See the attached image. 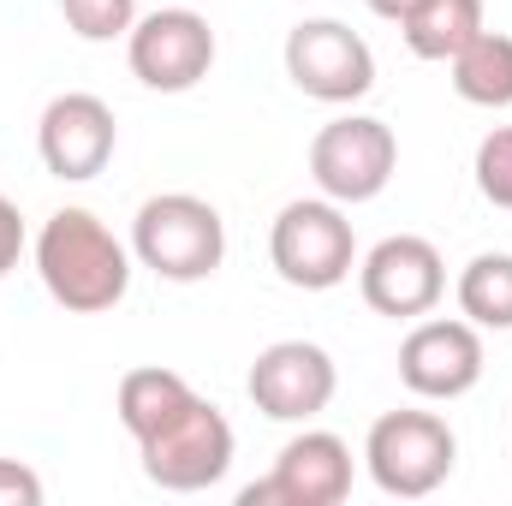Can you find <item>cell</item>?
Returning a JSON list of instances; mask_svg holds the SVG:
<instances>
[{
  "mask_svg": "<svg viewBox=\"0 0 512 506\" xmlns=\"http://www.w3.org/2000/svg\"><path fill=\"white\" fill-rule=\"evenodd\" d=\"M131 245L90 209H54L36 233V274L48 298L72 316H102L131 292Z\"/></svg>",
  "mask_w": 512,
  "mask_h": 506,
  "instance_id": "6da1fadb",
  "label": "cell"
},
{
  "mask_svg": "<svg viewBox=\"0 0 512 506\" xmlns=\"http://www.w3.org/2000/svg\"><path fill=\"white\" fill-rule=\"evenodd\" d=\"M131 256L173 286H197L227 262V221L191 191H161L131 221Z\"/></svg>",
  "mask_w": 512,
  "mask_h": 506,
  "instance_id": "7a4b0ae2",
  "label": "cell"
},
{
  "mask_svg": "<svg viewBox=\"0 0 512 506\" xmlns=\"http://www.w3.org/2000/svg\"><path fill=\"white\" fill-rule=\"evenodd\" d=\"M233 423L221 417V405H209L203 393H191L173 417H161L149 435H137V459L143 477L167 495H203L233 471Z\"/></svg>",
  "mask_w": 512,
  "mask_h": 506,
  "instance_id": "3957f363",
  "label": "cell"
},
{
  "mask_svg": "<svg viewBox=\"0 0 512 506\" xmlns=\"http://www.w3.org/2000/svg\"><path fill=\"white\" fill-rule=\"evenodd\" d=\"M268 262L298 292H334L358 268V233L346 221V203L334 197H298L268 227Z\"/></svg>",
  "mask_w": 512,
  "mask_h": 506,
  "instance_id": "277c9868",
  "label": "cell"
},
{
  "mask_svg": "<svg viewBox=\"0 0 512 506\" xmlns=\"http://www.w3.org/2000/svg\"><path fill=\"white\" fill-rule=\"evenodd\" d=\"M364 465L370 483L393 501H423L435 495L453 465H459V435L435 411H387L364 435Z\"/></svg>",
  "mask_w": 512,
  "mask_h": 506,
  "instance_id": "5b68a950",
  "label": "cell"
},
{
  "mask_svg": "<svg viewBox=\"0 0 512 506\" xmlns=\"http://www.w3.org/2000/svg\"><path fill=\"white\" fill-rule=\"evenodd\" d=\"M393 167H399V137L387 120H370V114H340L310 143V179L322 185V197H334L346 209L376 203Z\"/></svg>",
  "mask_w": 512,
  "mask_h": 506,
  "instance_id": "8992f818",
  "label": "cell"
},
{
  "mask_svg": "<svg viewBox=\"0 0 512 506\" xmlns=\"http://www.w3.org/2000/svg\"><path fill=\"white\" fill-rule=\"evenodd\" d=\"M286 78L328 108H346L376 90V54L370 42L340 18H304L286 30Z\"/></svg>",
  "mask_w": 512,
  "mask_h": 506,
  "instance_id": "52a82bcc",
  "label": "cell"
},
{
  "mask_svg": "<svg viewBox=\"0 0 512 506\" xmlns=\"http://www.w3.org/2000/svg\"><path fill=\"white\" fill-rule=\"evenodd\" d=\"M126 60L131 78L143 90H161V96H185L209 78L215 66V30L203 12L191 6H161V12H143L126 36Z\"/></svg>",
  "mask_w": 512,
  "mask_h": 506,
  "instance_id": "ba28073f",
  "label": "cell"
},
{
  "mask_svg": "<svg viewBox=\"0 0 512 506\" xmlns=\"http://www.w3.org/2000/svg\"><path fill=\"white\" fill-rule=\"evenodd\" d=\"M352 495V447L334 429H304L274 453V471L239 489V506H340Z\"/></svg>",
  "mask_w": 512,
  "mask_h": 506,
  "instance_id": "9c48e42d",
  "label": "cell"
},
{
  "mask_svg": "<svg viewBox=\"0 0 512 506\" xmlns=\"http://www.w3.org/2000/svg\"><path fill=\"white\" fill-rule=\"evenodd\" d=\"M334 387H340V370L334 358L316 346V340H274L262 346L245 376V393L262 417L274 423H310L334 405Z\"/></svg>",
  "mask_w": 512,
  "mask_h": 506,
  "instance_id": "30bf717a",
  "label": "cell"
},
{
  "mask_svg": "<svg viewBox=\"0 0 512 506\" xmlns=\"http://www.w3.org/2000/svg\"><path fill=\"white\" fill-rule=\"evenodd\" d=\"M358 292L376 316H393V322H417L441 304L447 292V262L429 239L417 233H393L376 251L358 262Z\"/></svg>",
  "mask_w": 512,
  "mask_h": 506,
  "instance_id": "8fae6325",
  "label": "cell"
},
{
  "mask_svg": "<svg viewBox=\"0 0 512 506\" xmlns=\"http://www.w3.org/2000/svg\"><path fill=\"white\" fill-rule=\"evenodd\" d=\"M114 143H120V126H114V108L90 90H66L42 108L36 120V149H42V167L66 185H84L96 179L108 161H114Z\"/></svg>",
  "mask_w": 512,
  "mask_h": 506,
  "instance_id": "7c38bea8",
  "label": "cell"
},
{
  "mask_svg": "<svg viewBox=\"0 0 512 506\" xmlns=\"http://www.w3.org/2000/svg\"><path fill=\"white\" fill-rule=\"evenodd\" d=\"M399 381L417 399H465L483 381V328L465 316L417 322L399 346Z\"/></svg>",
  "mask_w": 512,
  "mask_h": 506,
  "instance_id": "4fadbf2b",
  "label": "cell"
},
{
  "mask_svg": "<svg viewBox=\"0 0 512 506\" xmlns=\"http://www.w3.org/2000/svg\"><path fill=\"white\" fill-rule=\"evenodd\" d=\"M477 30H489L483 24V0H417L405 18H399V36H405V48L417 54V60H453Z\"/></svg>",
  "mask_w": 512,
  "mask_h": 506,
  "instance_id": "5bb4252c",
  "label": "cell"
},
{
  "mask_svg": "<svg viewBox=\"0 0 512 506\" xmlns=\"http://www.w3.org/2000/svg\"><path fill=\"white\" fill-rule=\"evenodd\" d=\"M453 90L471 108H512V36L477 30L453 60Z\"/></svg>",
  "mask_w": 512,
  "mask_h": 506,
  "instance_id": "9a60e30c",
  "label": "cell"
},
{
  "mask_svg": "<svg viewBox=\"0 0 512 506\" xmlns=\"http://www.w3.org/2000/svg\"><path fill=\"white\" fill-rule=\"evenodd\" d=\"M453 292H459V316L471 328H495V334L512 328V256L507 251L471 256L459 268V286Z\"/></svg>",
  "mask_w": 512,
  "mask_h": 506,
  "instance_id": "2e32d148",
  "label": "cell"
},
{
  "mask_svg": "<svg viewBox=\"0 0 512 506\" xmlns=\"http://www.w3.org/2000/svg\"><path fill=\"white\" fill-rule=\"evenodd\" d=\"M191 399V381L173 376V370H161V364H143V370H126L120 376V423H126V435H149L161 417H173L179 405Z\"/></svg>",
  "mask_w": 512,
  "mask_h": 506,
  "instance_id": "e0dca14e",
  "label": "cell"
},
{
  "mask_svg": "<svg viewBox=\"0 0 512 506\" xmlns=\"http://www.w3.org/2000/svg\"><path fill=\"white\" fill-rule=\"evenodd\" d=\"M72 36L84 42H114V36H131L137 24V0H60Z\"/></svg>",
  "mask_w": 512,
  "mask_h": 506,
  "instance_id": "ac0fdd59",
  "label": "cell"
},
{
  "mask_svg": "<svg viewBox=\"0 0 512 506\" xmlns=\"http://www.w3.org/2000/svg\"><path fill=\"white\" fill-rule=\"evenodd\" d=\"M471 173H477V191H483V203L512 209V126H495L483 143H477V161H471Z\"/></svg>",
  "mask_w": 512,
  "mask_h": 506,
  "instance_id": "d6986e66",
  "label": "cell"
},
{
  "mask_svg": "<svg viewBox=\"0 0 512 506\" xmlns=\"http://www.w3.org/2000/svg\"><path fill=\"white\" fill-rule=\"evenodd\" d=\"M42 477L18 459H0V506H42Z\"/></svg>",
  "mask_w": 512,
  "mask_h": 506,
  "instance_id": "ffe728a7",
  "label": "cell"
},
{
  "mask_svg": "<svg viewBox=\"0 0 512 506\" xmlns=\"http://www.w3.org/2000/svg\"><path fill=\"white\" fill-rule=\"evenodd\" d=\"M18 256H24V215H18V203L0 191V280L18 268Z\"/></svg>",
  "mask_w": 512,
  "mask_h": 506,
  "instance_id": "44dd1931",
  "label": "cell"
},
{
  "mask_svg": "<svg viewBox=\"0 0 512 506\" xmlns=\"http://www.w3.org/2000/svg\"><path fill=\"white\" fill-rule=\"evenodd\" d=\"M411 6H417V0H370V12H376V18H393V24H399Z\"/></svg>",
  "mask_w": 512,
  "mask_h": 506,
  "instance_id": "7402d4cb",
  "label": "cell"
}]
</instances>
